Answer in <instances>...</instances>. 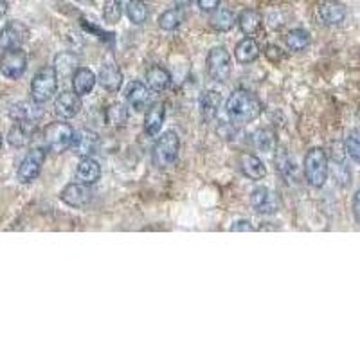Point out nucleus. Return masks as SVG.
I'll return each mask as SVG.
<instances>
[{
  "instance_id": "f257e3e1",
  "label": "nucleus",
  "mask_w": 360,
  "mask_h": 360,
  "mask_svg": "<svg viewBox=\"0 0 360 360\" xmlns=\"http://www.w3.org/2000/svg\"><path fill=\"white\" fill-rule=\"evenodd\" d=\"M225 110H227V115L233 123L247 124L259 117L263 107L258 96L245 89H240L234 90L229 96V99L225 103Z\"/></svg>"
},
{
  "instance_id": "f03ea898",
  "label": "nucleus",
  "mask_w": 360,
  "mask_h": 360,
  "mask_svg": "<svg viewBox=\"0 0 360 360\" xmlns=\"http://www.w3.org/2000/svg\"><path fill=\"white\" fill-rule=\"evenodd\" d=\"M303 173L311 188H323L326 184L330 166H328V155L323 148H311V150H308L303 160Z\"/></svg>"
},
{
  "instance_id": "7ed1b4c3",
  "label": "nucleus",
  "mask_w": 360,
  "mask_h": 360,
  "mask_svg": "<svg viewBox=\"0 0 360 360\" xmlns=\"http://www.w3.org/2000/svg\"><path fill=\"white\" fill-rule=\"evenodd\" d=\"M180 152V139L179 135L173 130L164 131L157 139L155 146H153L152 152V160L153 166H157L159 169H168L169 166L175 164V160L179 159Z\"/></svg>"
},
{
  "instance_id": "20e7f679",
  "label": "nucleus",
  "mask_w": 360,
  "mask_h": 360,
  "mask_svg": "<svg viewBox=\"0 0 360 360\" xmlns=\"http://www.w3.org/2000/svg\"><path fill=\"white\" fill-rule=\"evenodd\" d=\"M58 89V74L54 72L53 67H44L34 74L31 82V96L37 103H47L53 99Z\"/></svg>"
},
{
  "instance_id": "39448f33",
  "label": "nucleus",
  "mask_w": 360,
  "mask_h": 360,
  "mask_svg": "<svg viewBox=\"0 0 360 360\" xmlns=\"http://www.w3.org/2000/svg\"><path fill=\"white\" fill-rule=\"evenodd\" d=\"M74 130L69 123H51L49 127L44 130V144L45 150H49L53 153L65 152L67 148H70L72 143Z\"/></svg>"
},
{
  "instance_id": "423d86ee",
  "label": "nucleus",
  "mask_w": 360,
  "mask_h": 360,
  "mask_svg": "<svg viewBox=\"0 0 360 360\" xmlns=\"http://www.w3.org/2000/svg\"><path fill=\"white\" fill-rule=\"evenodd\" d=\"M27 70V54L22 47L6 49L0 54V72L8 79H20Z\"/></svg>"
},
{
  "instance_id": "0eeeda50",
  "label": "nucleus",
  "mask_w": 360,
  "mask_h": 360,
  "mask_svg": "<svg viewBox=\"0 0 360 360\" xmlns=\"http://www.w3.org/2000/svg\"><path fill=\"white\" fill-rule=\"evenodd\" d=\"M207 72L218 83H225L231 76V56L225 47L218 45L207 54Z\"/></svg>"
},
{
  "instance_id": "6e6552de",
  "label": "nucleus",
  "mask_w": 360,
  "mask_h": 360,
  "mask_svg": "<svg viewBox=\"0 0 360 360\" xmlns=\"http://www.w3.org/2000/svg\"><path fill=\"white\" fill-rule=\"evenodd\" d=\"M45 157H47V150L45 148H33L31 152H27V155L24 157V160L18 166L17 176L22 184H29L33 180L38 179L41 172V166L45 162Z\"/></svg>"
},
{
  "instance_id": "1a4fd4ad",
  "label": "nucleus",
  "mask_w": 360,
  "mask_h": 360,
  "mask_svg": "<svg viewBox=\"0 0 360 360\" xmlns=\"http://www.w3.org/2000/svg\"><path fill=\"white\" fill-rule=\"evenodd\" d=\"M250 204H252L254 211L259 214H274L278 213L281 207V198L278 197V193L272 189L259 186L250 193Z\"/></svg>"
},
{
  "instance_id": "9d476101",
  "label": "nucleus",
  "mask_w": 360,
  "mask_h": 360,
  "mask_svg": "<svg viewBox=\"0 0 360 360\" xmlns=\"http://www.w3.org/2000/svg\"><path fill=\"white\" fill-rule=\"evenodd\" d=\"M29 38V27L18 20H11L0 29V49H13L20 47Z\"/></svg>"
},
{
  "instance_id": "9b49d317",
  "label": "nucleus",
  "mask_w": 360,
  "mask_h": 360,
  "mask_svg": "<svg viewBox=\"0 0 360 360\" xmlns=\"http://www.w3.org/2000/svg\"><path fill=\"white\" fill-rule=\"evenodd\" d=\"M99 146V135L96 131L83 128V130L74 131L70 150L78 157H90L98 150Z\"/></svg>"
},
{
  "instance_id": "f8f14e48",
  "label": "nucleus",
  "mask_w": 360,
  "mask_h": 360,
  "mask_svg": "<svg viewBox=\"0 0 360 360\" xmlns=\"http://www.w3.org/2000/svg\"><path fill=\"white\" fill-rule=\"evenodd\" d=\"M60 198H62L63 204H67L69 207L82 209L92 200V193L82 182H72V184H67L65 188L60 193Z\"/></svg>"
},
{
  "instance_id": "ddd939ff",
  "label": "nucleus",
  "mask_w": 360,
  "mask_h": 360,
  "mask_svg": "<svg viewBox=\"0 0 360 360\" xmlns=\"http://www.w3.org/2000/svg\"><path fill=\"white\" fill-rule=\"evenodd\" d=\"M79 110H82V99L74 90H63L54 99V112L58 117L72 119L74 115H78Z\"/></svg>"
},
{
  "instance_id": "4468645a",
  "label": "nucleus",
  "mask_w": 360,
  "mask_h": 360,
  "mask_svg": "<svg viewBox=\"0 0 360 360\" xmlns=\"http://www.w3.org/2000/svg\"><path fill=\"white\" fill-rule=\"evenodd\" d=\"M41 114L44 110L40 108V103H37L34 99L33 101H18L9 108V117L15 123H37Z\"/></svg>"
},
{
  "instance_id": "2eb2a0df",
  "label": "nucleus",
  "mask_w": 360,
  "mask_h": 360,
  "mask_svg": "<svg viewBox=\"0 0 360 360\" xmlns=\"http://www.w3.org/2000/svg\"><path fill=\"white\" fill-rule=\"evenodd\" d=\"M124 101L130 105L134 110H144L150 101V89L146 83L139 82V79H131L127 86H124Z\"/></svg>"
},
{
  "instance_id": "dca6fc26",
  "label": "nucleus",
  "mask_w": 360,
  "mask_h": 360,
  "mask_svg": "<svg viewBox=\"0 0 360 360\" xmlns=\"http://www.w3.org/2000/svg\"><path fill=\"white\" fill-rule=\"evenodd\" d=\"M98 83L107 92L114 94V92H117L123 86V72H121V69L114 62L103 63L98 72Z\"/></svg>"
},
{
  "instance_id": "f3484780",
  "label": "nucleus",
  "mask_w": 360,
  "mask_h": 360,
  "mask_svg": "<svg viewBox=\"0 0 360 360\" xmlns=\"http://www.w3.org/2000/svg\"><path fill=\"white\" fill-rule=\"evenodd\" d=\"M319 18L326 25H340L346 20V6L340 0H324L319 6Z\"/></svg>"
},
{
  "instance_id": "a211bd4d",
  "label": "nucleus",
  "mask_w": 360,
  "mask_h": 360,
  "mask_svg": "<svg viewBox=\"0 0 360 360\" xmlns=\"http://www.w3.org/2000/svg\"><path fill=\"white\" fill-rule=\"evenodd\" d=\"M101 179V166L92 157H82V160L76 166V180L85 186L96 184Z\"/></svg>"
},
{
  "instance_id": "6ab92c4d",
  "label": "nucleus",
  "mask_w": 360,
  "mask_h": 360,
  "mask_svg": "<svg viewBox=\"0 0 360 360\" xmlns=\"http://www.w3.org/2000/svg\"><path fill=\"white\" fill-rule=\"evenodd\" d=\"M164 117H166V103H152L148 107L146 115H144V131L148 135H152V137L159 134L164 124Z\"/></svg>"
},
{
  "instance_id": "aec40b11",
  "label": "nucleus",
  "mask_w": 360,
  "mask_h": 360,
  "mask_svg": "<svg viewBox=\"0 0 360 360\" xmlns=\"http://www.w3.org/2000/svg\"><path fill=\"white\" fill-rule=\"evenodd\" d=\"M240 172L250 180H262L265 179L266 168L263 160L256 157L254 153H243L240 155Z\"/></svg>"
},
{
  "instance_id": "412c9836",
  "label": "nucleus",
  "mask_w": 360,
  "mask_h": 360,
  "mask_svg": "<svg viewBox=\"0 0 360 360\" xmlns=\"http://www.w3.org/2000/svg\"><path fill=\"white\" fill-rule=\"evenodd\" d=\"M96 82H98V76L92 70L86 69V67H79L72 74V90L82 98V96H86L92 92V89L96 86Z\"/></svg>"
},
{
  "instance_id": "4be33fe9",
  "label": "nucleus",
  "mask_w": 360,
  "mask_h": 360,
  "mask_svg": "<svg viewBox=\"0 0 360 360\" xmlns=\"http://www.w3.org/2000/svg\"><path fill=\"white\" fill-rule=\"evenodd\" d=\"M198 105H200V114L204 121H213L221 105L220 92H217V90H205V92H202L200 99H198Z\"/></svg>"
},
{
  "instance_id": "5701e85b",
  "label": "nucleus",
  "mask_w": 360,
  "mask_h": 360,
  "mask_svg": "<svg viewBox=\"0 0 360 360\" xmlns=\"http://www.w3.org/2000/svg\"><path fill=\"white\" fill-rule=\"evenodd\" d=\"M236 24H238V27H240V31H242L245 37H252V34H256L259 29H262L263 18H262V15H259V11L247 8L240 13V17H238Z\"/></svg>"
},
{
  "instance_id": "b1692460",
  "label": "nucleus",
  "mask_w": 360,
  "mask_h": 360,
  "mask_svg": "<svg viewBox=\"0 0 360 360\" xmlns=\"http://www.w3.org/2000/svg\"><path fill=\"white\" fill-rule=\"evenodd\" d=\"M53 69L54 72H56L58 76H62V78H65V76H72V74L79 69L78 54L70 53V51H63V53H60L56 58H54Z\"/></svg>"
},
{
  "instance_id": "393cba45",
  "label": "nucleus",
  "mask_w": 360,
  "mask_h": 360,
  "mask_svg": "<svg viewBox=\"0 0 360 360\" xmlns=\"http://www.w3.org/2000/svg\"><path fill=\"white\" fill-rule=\"evenodd\" d=\"M172 83V76L164 67L153 65L146 70V86L152 92H162Z\"/></svg>"
},
{
  "instance_id": "a878e982",
  "label": "nucleus",
  "mask_w": 360,
  "mask_h": 360,
  "mask_svg": "<svg viewBox=\"0 0 360 360\" xmlns=\"http://www.w3.org/2000/svg\"><path fill=\"white\" fill-rule=\"evenodd\" d=\"M34 123H15L8 134V143L13 148H24L33 139Z\"/></svg>"
},
{
  "instance_id": "bb28decb",
  "label": "nucleus",
  "mask_w": 360,
  "mask_h": 360,
  "mask_svg": "<svg viewBox=\"0 0 360 360\" xmlns=\"http://www.w3.org/2000/svg\"><path fill=\"white\" fill-rule=\"evenodd\" d=\"M259 53H262V49H259V44L254 38H243L240 44L236 45V49H234V56H236V60L240 63H252L256 62L259 58Z\"/></svg>"
},
{
  "instance_id": "cd10ccee",
  "label": "nucleus",
  "mask_w": 360,
  "mask_h": 360,
  "mask_svg": "<svg viewBox=\"0 0 360 360\" xmlns=\"http://www.w3.org/2000/svg\"><path fill=\"white\" fill-rule=\"evenodd\" d=\"M252 146L258 150V152L269 153L274 152L276 146H278V139H276V134L269 128H259L252 134Z\"/></svg>"
},
{
  "instance_id": "c85d7f7f",
  "label": "nucleus",
  "mask_w": 360,
  "mask_h": 360,
  "mask_svg": "<svg viewBox=\"0 0 360 360\" xmlns=\"http://www.w3.org/2000/svg\"><path fill=\"white\" fill-rule=\"evenodd\" d=\"M310 33H308L307 29L301 27L292 29V31L287 33V37H285V45H287L292 53H301V51H304L310 45Z\"/></svg>"
},
{
  "instance_id": "c756f323",
  "label": "nucleus",
  "mask_w": 360,
  "mask_h": 360,
  "mask_svg": "<svg viewBox=\"0 0 360 360\" xmlns=\"http://www.w3.org/2000/svg\"><path fill=\"white\" fill-rule=\"evenodd\" d=\"M236 24V18H234L233 11L231 9H214L213 17H211V27L218 33H227L233 29V25Z\"/></svg>"
},
{
  "instance_id": "7c9ffc66",
  "label": "nucleus",
  "mask_w": 360,
  "mask_h": 360,
  "mask_svg": "<svg viewBox=\"0 0 360 360\" xmlns=\"http://www.w3.org/2000/svg\"><path fill=\"white\" fill-rule=\"evenodd\" d=\"M184 9L182 8H172L166 9L159 17V27L162 31H175V29L180 27V24L184 22Z\"/></svg>"
},
{
  "instance_id": "2f4dec72",
  "label": "nucleus",
  "mask_w": 360,
  "mask_h": 360,
  "mask_svg": "<svg viewBox=\"0 0 360 360\" xmlns=\"http://www.w3.org/2000/svg\"><path fill=\"white\" fill-rule=\"evenodd\" d=\"M124 13H127L128 20H130L131 24L141 25L144 24L148 18V6L144 4L143 0H130V2L127 4Z\"/></svg>"
},
{
  "instance_id": "473e14b6",
  "label": "nucleus",
  "mask_w": 360,
  "mask_h": 360,
  "mask_svg": "<svg viewBox=\"0 0 360 360\" xmlns=\"http://www.w3.org/2000/svg\"><path fill=\"white\" fill-rule=\"evenodd\" d=\"M128 121V110L124 103H112L107 107V123L114 127H124Z\"/></svg>"
},
{
  "instance_id": "72a5a7b5",
  "label": "nucleus",
  "mask_w": 360,
  "mask_h": 360,
  "mask_svg": "<svg viewBox=\"0 0 360 360\" xmlns=\"http://www.w3.org/2000/svg\"><path fill=\"white\" fill-rule=\"evenodd\" d=\"M344 150L353 162L360 164V127L353 128L344 141Z\"/></svg>"
},
{
  "instance_id": "f704fd0d",
  "label": "nucleus",
  "mask_w": 360,
  "mask_h": 360,
  "mask_svg": "<svg viewBox=\"0 0 360 360\" xmlns=\"http://www.w3.org/2000/svg\"><path fill=\"white\" fill-rule=\"evenodd\" d=\"M123 17V4L121 0H107L103 6V18L108 24H117Z\"/></svg>"
},
{
  "instance_id": "c9c22d12",
  "label": "nucleus",
  "mask_w": 360,
  "mask_h": 360,
  "mask_svg": "<svg viewBox=\"0 0 360 360\" xmlns=\"http://www.w3.org/2000/svg\"><path fill=\"white\" fill-rule=\"evenodd\" d=\"M278 168L287 180L297 179V166H295V162L292 160V157L288 153H279Z\"/></svg>"
},
{
  "instance_id": "e433bc0d",
  "label": "nucleus",
  "mask_w": 360,
  "mask_h": 360,
  "mask_svg": "<svg viewBox=\"0 0 360 360\" xmlns=\"http://www.w3.org/2000/svg\"><path fill=\"white\" fill-rule=\"evenodd\" d=\"M265 56H266V60H269V62H272V63H279L283 60V51L279 49L278 45H274V44H269L265 47Z\"/></svg>"
},
{
  "instance_id": "4c0bfd02",
  "label": "nucleus",
  "mask_w": 360,
  "mask_h": 360,
  "mask_svg": "<svg viewBox=\"0 0 360 360\" xmlns=\"http://www.w3.org/2000/svg\"><path fill=\"white\" fill-rule=\"evenodd\" d=\"M231 231H233V233H243V231H245V233H252L254 225L250 224L249 220H238V221H234L233 227H231Z\"/></svg>"
},
{
  "instance_id": "58836bf2",
  "label": "nucleus",
  "mask_w": 360,
  "mask_h": 360,
  "mask_svg": "<svg viewBox=\"0 0 360 360\" xmlns=\"http://www.w3.org/2000/svg\"><path fill=\"white\" fill-rule=\"evenodd\" d=\"M221 0H198V8L205 13H213L214 9H218Z\"/></svg>"
},
{
  "instance_id": "ea45409f",
  "label": "nucleus",
  "mask_w": 360,
  "mask_h": 360,
  "mask_svg": "<svg viewBox=\"0 0 360 360\" xmlns=\"http://www.w3.org/2000/svg\"><path fill=\"white\" fill-rule=\"evenodd\" d=\"M352 209H353V217H355V221L360 225V188L356 189L355 195H353Z\"/></svg>"
},
{
  "instance_id": "a19ab883",
  "label": "nucleus",
  "mask_w": 360,
  "mask_h": 360,
  "mask_svg": "<svg viewBox=\"0 0 360 360\" xmlns=\"http://www.w3.org/2000/svg\"><path fill=\"white\" fill-rule=\"evenodd\" d=\"M6 13H8V2H4V0H0V18L4 17Z\"/></svg>"
},
{
  "instance_id": "79ce46f5",
  "label": "nucleus",
  "mask_w": 360,
  "mask_h": 360,
  "mask_svg": "<svg viewBox=\"0 0 360 360\" xmlns=\"http://www.w3.org/2000/svg\"><path fill=\"white\" fill-rule=\"evenodd\" d=\"M176 4L179 6H186V4H189V2H191V0H175Z\"/></svg>"
},
{
  "instance_id": "37998d69",
  "label": "nucleus",
  "mask_w": 360,
  "mask_h": 360,
  "mask_svg": "<svg viewBox=\"0 0 360 360\" xmlns=\"http://www.w3.org/2000/svg\"><path fill=\"white\" fill-rule=\"evenodd\" d=\"M0 148H2V139H0Z\"/></svg>"
}]
</instances>
